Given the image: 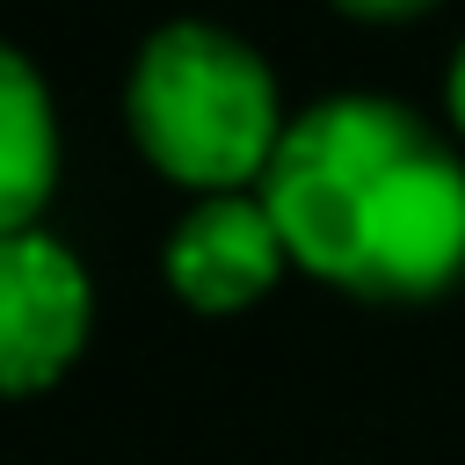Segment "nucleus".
Masks as SVG:
<instances>
[{"instance_id": "7ed1b4c3", "label": "nucleus", "mask_w": 465, "mask_h": 465, "mask_svg": "<svg viewBox=\"0 0 465 465\" xmlns=\"http://www.w3.org/2000/svg\"><path fill=\"white\" fill-rule=\"evenodd\" d=\"M94 327V283L65 240L44 225L0 240V400L51 392Z\"/></svg>"}, {"instance_id": "f257e3e1", "label": "nucleus", "mask_w": 465, "mask_h": 465, "mask_svg": "<svg viewBox=\"0 0 465 465\" xmlns=\"http://www.w3.org/2000/svg\"><path fill=\"white\" fill-rule=\"evenodd\" d=\"M262 203L291 269L363 305H421L465 276V160L385 94H320L283 124Z\"/></svg>"}, {"instance_id": "f03ea898", "label": "nucleus", "mask_w": 465, "mask_h": 465, "mask_svg": "<svg viewBox=\"0 0 465 465\" xmlns=\"http://www.w3.org/2000/svg\"><path fill=\"white\" fill-rule=\"evenodd\" d=\"M283 124L291 116L269 58L240 29L203 15L160 22L124 73V131L138 160L189 196L262 189Z\"/></svg>"}, {"instance_id": "0eeeda50", "label": "nucleus", "mask_w": 465, "mask_h": 465, "mask_svg": "<svg viewBox=\"0 0 465 465\" xmlns=\"http://www.w3.org/2000/svg\"><path fill=\"white\" fill-rule=\"evenodd\" d=\"M443 102H450V124L465 131V44L450 51V73H443Z\"/></svg>"}, {"instance_id": "20e7f679", "label": "nucleus", "mask_w": 465, "mask_h": 465, "mask_svg": "<svg viewBox=\"0 0 465 465\" xmlns=\"http://www.w3.org/2000/svg\"><path fill=\"white\" fill-rule=\"evenodd\" d=\"M291 269V247L262 203V189H225V196H189V211L167 225L160 240V276L167 291L203 312V320H225V312H247L276 291V276Z\"/></svg>"}, {"instance_id": "423d86ee", "label": "nucleus", "mask_w": 465, "mask_h": 465, "mask_svg": "<svg viewBox=\"0 0 465 465\" xmlns=\"http://www.w3.org/2000/svg\"><path fill=\"white\" fill-rule=\"evenodd\" d=\"M436 0H334V15L349 22H371V29H400V22H421Z\"/></svg>"}, {"instance_id": "39448f33", "label": "nucleus", "mask_w": 465, "mask_h": 465, "mask_svg": "<svg viewBox=\"0 0 465 465\" xmlns=\"http://www.w3.org/2000/svg\"><path fill=\"white\" fill-rule=\"evenodd\" d=\"M58 189V109L44 73L0 36V240L44 225Z\"/></svg>"}]
</instances>
